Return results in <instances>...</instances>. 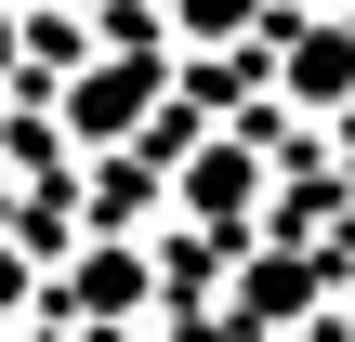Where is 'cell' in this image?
<instances>
[{
  "instance_id": "obj_2",
  "label": "cell",
  "mask_w": 355,
  "mask_h": 342,
  "mask_svg": "<svg viewBox=\"0 0 355 342\" xmlns=\"http://www.w3.org/2000/svg\"><path fill=\"white\" fill-rule=\"evenodd\" d=\"M0 303H26V264H13V250H0Z\"/></svg>"
},
{
  "instance_id": "obj_3",
  "label": "cell",
  "mask_w": 355,
  "mask_h": 342,
  "mask_svg": "<svg viewBox=\"0 0 355 342\" xmlns=\"http://www.w3.org/2000/svg\"><path fill=\"white\" fill-rule=\"evenodd\" d=\"M0 53H13V26H0Z\"/></svg>"
},
{
  "instance_id": "obj_1",
  "label": "cell",
  "mask_w": 355,
  "mask_h": 342,
  "mask_svg": "<svg viewBox=\"0 0 355 342\" xmlns=\"http://www.w3.org/2000/svg\"><path fill=\"white\" fill-rule=\"evenodd\" d=\"M145 105V66H119V79H79V132H119Z\"/></svg>"
}]
</instances>
